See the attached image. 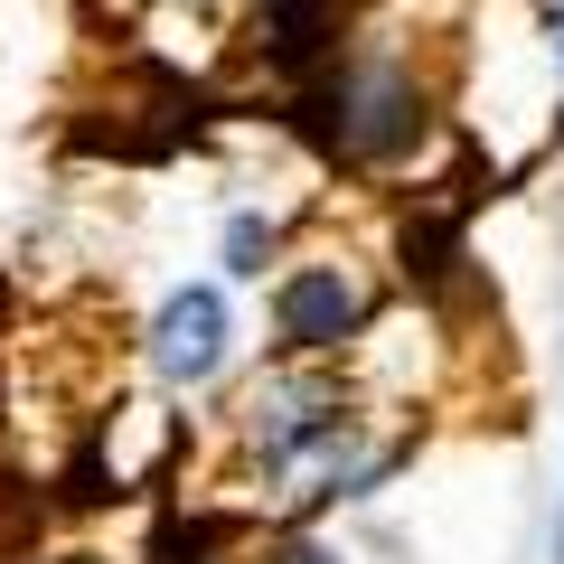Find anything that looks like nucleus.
<instances>
[{
	"label": "nucleus",
	"instance_id": "1",
	"mask_svg": "<svg viewBox=\"0 0 564 564\" xmlns=\"http://www.w3.org/2000/svg\"><path fill=\"white\" fill-rule=\"evenodd\" d=\"M367 329V282L348 273V263H292L273 292V339L292 348V358H329V348H348Z\"/></svg>",
	"mask_w": 564,
	"mask_h": 564
},
{
	"label": "nucleus",
	"instance_id": "2",
	"mask_svg": "<svg viewBox=\"0 0 564 564\" xmlns=\"http://www.w3.org/2000/svg\"><path fill=\"white\" fill-rule=\"evenodd\" d=\"M226 339H236V321H226L217 282H180V292L151 311V329H141V348H151V367H161L170 386H207L226 367Z\"/></svg>",
	"mask_w": 564,
	"mask_h": 564
},
{
	"label": "nucleus",
	"instance_id": "3",
	"mask_svg": "<svg viewBox=\"0 0 564 564\" xmlns=\"http://www.w3.org/2000/svg\"><path fill=\"white\" fill-rule=\"evenodd\" d=\"M263 254H273V226H254V217L226 226V273H263Z\"/></svg>",
	"mask_w": 564,
	"mask_h": 564
},
{
	"label": "nucleus",
	"instance_id": "4",
	"mask_svg": "<svg viewBox=\"0 0 564 564\" xmlns=\"http://www.w3.org/2000/svg\"><path fill=\"white\" fill-rule=\"evenodd\" d=\"M273 564H339L329 545H311V536H292V545H273Z\"/></svg>",
	"mask_w": 564,
	"mask_h": 564
},
{
	"label": "nucleus",
	"instance_id": "5",
	"mask_svg": "<svg viewBox=\"0 0 564 564\" xmlns=\"http://www.w3.org/2000/svg\"><path fill=\"white\" fill-rule=\"evenodd\" d=\"M47 564H104V555H47Z\"/></svg>",
	"mask_w": 564,
	"mask_h": 564
},
{
	"label": "nucleus",
	"instance_id": "6",
	"mask_svg": "<svg viewBox=\"0 0 564 564\" xmlns=\"http://www.w3.org/2000/svg\"><path fill=\"white\" fill-rule=\"evenodd\" d=\"M555 555H564V527H555Z\"/></svg>",
	"mask_w": 564,
	"mask_h": 564
},
{
	"label": "nucleus",
	"instance_id": "7",
	"mask_svg": "<svg viewBox=\"0 0 564 564\" xmlns=\"http://www.w3.org/2000/svg\"><path fill=\"white\" fill-rule=\"evenodd\" d=\"M555 29H564V10H555Z\"/></svg>",
	"mask_w": 564,
	"mask_h": 564
}]
</instances>
